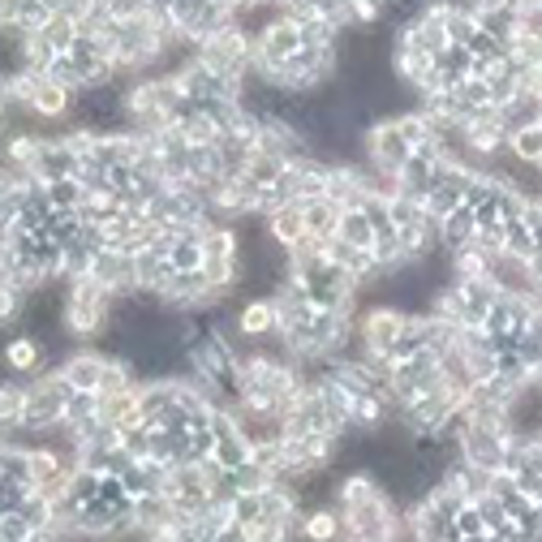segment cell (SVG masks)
<instances>
[{
	"label": "cell",
	"instance_id": "obj_1",
	"mask_svg": "<svg viewBox=\"0 0 542 542\" xmlns=\"http://www.w3.org/2000/svg\"><path fill=\"white\" fill-rule=\"evenodd\" d=\"M9 362L18 366V370L35 366V345H31V340H18V345H9Z\"/></svg>",
	"mask_w": 542,
	"mask_h": 542
}]
</instances>
